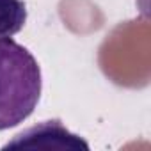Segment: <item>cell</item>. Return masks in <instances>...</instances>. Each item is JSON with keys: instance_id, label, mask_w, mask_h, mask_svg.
Returning a JSON list of instances; mask_svg holds the SVG:
<instances>
[{"instance_id": "obj_1", "label": "cell", "mask_w": 151, "mask_h": 151, "mask_svg": "<svg viewBox=\"0 0 151 151\" xmlns=\"http://www.w3.org/2000/svg\"><path fill=\"white\" fill-rule=\"evenodd\" d=\"M41 87V68L36 57L14 39L0 37V132L32 116Z\"/></svg>"}, {"instance_id": "obj_3", "label": "cell", "mask_w": 151, "mask_h": 151, "mask_svg": "<svg viewBox=\"0 0 151 151\" xmlns=\"http://www.w3.org/2000/svg\"><path fill=\"white\" fill-rule=\"evenodd\" d=\"M27 22V7L22 0H0V37L18 34Z\"/></svg>"}, {"instance_id": "obj_2", "label": "cell", "mask_w": 151, "mask_h": 151, "mask_svg": "<svg viewBox=\"0 0 151 151\" xmlns=\"http://www.w3.org/2000/svg\"><path fill=\"white\" fill-rule=\"evenodd\" d=\"M7 147H37V149H89V144L71 133L59 119L45 121L18 133L2 149Z\"/></svg>"}]
</instances>
